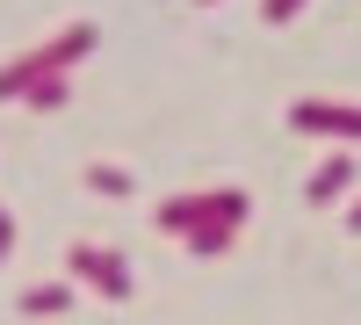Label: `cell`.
I'll return each instance as SVG.
<instances>
[{
  "mask_svg": "<svg viewBox=\"0 0 361 325\" xmlns=\"http://www.w3.org/2000/svg\"><path fill=\"white\" fill-rule=\"evenodd\" d=\"M347 224H354V231H361V202H354V210H347Z\"/></svg>",
  "mask_w": 361,
  "mask_h": 325,
  "instance_id": "cell-11",
  "label": "cell"
},
{
  "mask_svg": "<svg viewBox=\"0 0 361 325\" xmlns=\"http://www.w3.org/2000/svg\"><path fill=\"white\" fill-rule=\"evenodd\" d=\"M87 51H94V22H73V29H58L51 44H37V51L8 58V66H0V102H15V94L29 102V94L44 87V80H66V73L80 66Z\"/></svg>",
  "mask_w": 361,
  "mask_h": 325,
  "instance_id": "cell-2",
  "label": "cell"
},
{
  "mask_svg": "<svg viewBox=\"0 0 361 325\" xmlns=\"http://www.w3.org/2000/svg\"><path fill=\"white\" fill-rule=\"evenodd\" d=\"M22 311H29V318H58V311H73V282H44V289H29Z\"/></svg>",
  "mask_w": 361,
  "mask_h": 325,
  "instance_id": "cell-6",
  "label": "cell"
},
{
  "mask_svg": "<svg viewBox=\"0 0 361 325\" xmlns=\"http://www.w3.org/2000/svg\"><path fill=\"white\" fill-rule=\"evenodd\" d=\"M8 246H15V217L0 210V260H8Z\"/></svg>",
  "mask_w": 361,
  "mask_h": 325,
  "instance_id": "cell-10",
  "label": "cell"
},
{
  "mask_svg": "<svg viewBox=\"0 0 361 325\" xmlns=\"http://www.w3.org/2000/svg\"><path fill=\"white\" fill-rule=\"evenodd\" d=\"M87 188L94 195H130V173L123 166H87Z\"/></svg>",
  "mask_w": 361,
  "mask_h": 325,
  "instance_id": "cell-7",
  "label": "cell"
},
{
  "mask_svg": "<svg viewBox=\"0 0 361 325\" xmlns=\"http://www.w3.org/2000/svg\"><path fill=\"white\" fill-rule=\"evenodd\" d=\"M347 181H354V159H347V152H333V159H325L311 181H304V202H340V188H347Z\"/></svg>",
  "mask_w": 361,
  "mask_h": 325,
  "instance_id": "cell-5",
  "label": "cell"
},
{
  "mask_svg": "<svg viewBox=\"0 0 361 325\" xmlns=\"http://www.w3.org/2000/svg\"><path fill=\"white\" fill-rule=\"evenodd\" d=\"M202 8H209V0H202Z\"/></svg>",
  "mask_w": 361,
  "mask_h": 325,
  "instance_id": "cell-12",
  "label": "cell"
},
{
  "mask_svg": "<svg viewBox=\"0 0 361 325\" xmlns=\"http://www.w3.org/2000/svg\"><path fill=\"white\" fill-rule=\"evenodd\" d=\"M66 268H73L80 282H94L109 304H130V260H116L109 246H73V253H66Z\"/></svg>",
  "mask_w": 361,
  "mask_h": 325,
  "instance_id": "cell-3",
  "label": "cell"
},
{
  "mask_svg": "<svg viewBox=\"0 0 361 325\" xmlns=\"http://www.w3.org/2000/svg\"><path fill=\"white\" fill-rule=\"evenodd\" d=\"M289 130H304V137H361V109H347V102H289Z\"/></svg>",
  "mask_w": 361,
  "mask_h": 325,
  "instance_id": "cell-4",
  "label": "cell"
},
{
  "mask_svg": "<svg viewBox=\"0 0 361 325\" xmlns=\"http://www.w3.org/2000/svg\"><path fill=\"white\" fill-rule=\"evenodd\" d=\"M246 210H253L246 188H202V195H166V202H159V224L180 231L202 260H217V253L231 246V231L246 224Z\"/></svg>",
  "mask_w": 361,
  "mask_h": 325,
  "instance_id": "cell-1",
  "label": "cell"
},
{
  "mask_svg": "<svg viewBox=\"0 0 361 325\" xmlns=\"http://www.w3.org/2000/svg\"><path fill=\"white\" fill-rule=\"evenodd\" d=\"M296 8H304V0H260V15H267V22H289Z\"/></svg>",
  "mask_w": 361,
  "mask_h": 325,
  "instance_id": "cell-9",
  "label": "cell"
},
{
  "mask_svg": "<svg viewBox=\"0 0 361 325\" xmlns=\"http://www.w3.org/2000/svg\"><path fill=\"white\" fill-rule=\"evenodd\" d=\"M66 94H73V73H66V80H44L37 94H29V109H58V102H66Z\"/></svg>",
  "mask_w": 361,
  "mask_h": 325,
  "instance_id": "cell-8",
  "label": "cell"
}]
</instances>
